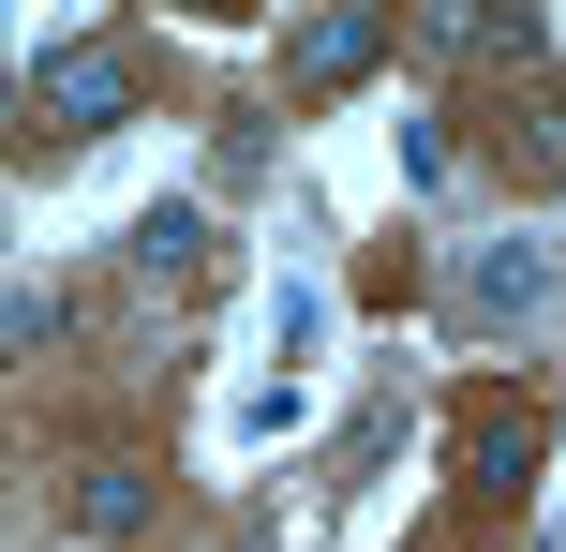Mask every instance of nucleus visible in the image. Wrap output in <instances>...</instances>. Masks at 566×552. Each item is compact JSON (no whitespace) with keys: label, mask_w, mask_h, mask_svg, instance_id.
<instances>
[{"label":"nucleus","mask_w":566,"mask_h":552,"mask_svg":"<svg viewBox=\"0 0 566 552\" xmlns=\"http://www.w3.org/2000/svg\"><path fill=\"white\" fill-rule=\"evenodd\" d=\"M418 45H432V60H507V75H537V60H552V30H537V15H492V0H432V15H418Z\"/></svg>","instance_id":"5"},{"label":"nucleus","mask_w":566,"mask_h":552,"mask_svg":"<svg viewBox=\"0 0 566 552\" xmlns=\"http://www.w3.org/2000/svg\"><path fill=\"white\" fill-rule=\"evenodd\" d=\"M402 434H418V388H402V374H373V404L343 418V448H328V493H358V478H388V448H402Z\"/></svg>","instance_id":"8"},{"label":"nucleus","mask_w":566,"mask_h":552,"mask_svg":"<svg viewBox=\"0 0 566 552\" xmlns=\"http://www.w3.org/2000/svg\"><path fill=\"white\" fill-rule=\"evenodd\" d=\"M149 508H165V493H149V464H75V538H90V552H135Z\"/></svg>","instance_id":"7"},{"label":"nucleus","mask_w":566,"mask_h":552,"mask_svg":"<svg viewBox=\"0 0 566 552\" xmlns=\"http://www.w3.org/2000/svg\"><path fill=\"white\" fill-rule=\"evenodd\" d=\"M388 149H402V195H448V179H462V135H448V105L388 119Z\"/></svg>","instance_id":"9"},{"label":"nucleus","mask_w":566,"mask_h":552,"mask_svg":"<svg viewBox=\"0 0 566 552\" xmlns=\"http://www.w3.org/2000/svg\"><path fill=\"white\" fill-rule=\"evenodd\" d=\"M135 105H149V45H135V30H75V45L30 60V135H60V149L119 135Z\"/></svg>","instance_id":"2"},{"label":"nucleus","mask_w":566,"mask_h":552,"mask_svg":"<svg viewBox=\"0 0 566 552\" xmlns=\"http://www.w3.org/2000/svg\"><path fill=\"white\" fill-rule=\"evenodd\" d=\"M537 464H552V418L537 404H478V418H462V493H478V508H522Z\"/></svg>","instance_id":"4"},{"label":"nucleus","mask_w":566,"mask_h":552,"mask_svg":"<svg viewBox=\"0 0 566 552\" xmlns=\"http://www.w3.org/2000/svg\"><path fill=\"white\" fill-rule=\"evenodd\" d=\"M492 165H507L522 195H552V179H566V75H537L507 119H492Z\"/></svg>","instance_id":"6"},{"label":"nucleus","mask_w":566,"mask_h":552,"mask_svg":"<svg viewBox=\"0 0 566 552\" xmlns=\"http://www.w3.org/2000/svg\"><path fill=\"white\" fill-rule=\"evenodd\" d=\"M388 45H402V15H373V0H343V15H298V30H283V90H298V105H328V90L388 75Z\"/></svg>","instance_id":"3"},{"label":"nucleus","mask_w":566,"mask_h":552,"mask_svg":"<svg viewBox=\"0 0 566 552\" xmlns=\"http://www.w3.org/2000/svg\"><path fill=\"white\" fill-rule=\"evenodd\" d=\"M119 254H135L149 284H165V269H209V209H135V239H119Z\"/></svg>","instance_id":"10"},{"label":"nucleus","mask_w":566,"mask_h":552,"mask_svg":"<svg viewBox=\"0 0 566 552\" xmlns=\"http://www.w3.org/2000/svg\"><path fill=\"white\" fill-rule=\"evenodd\" d=\"M448 329H462V344H552V329H566V239H537V225L462 239V269H448Z\"/></svg>","instance_id":"1"},{"label":"nucleus","mask_w":566,"mask_h":552,"mask_svg":"<svg viewBox=\"0 0 566 552\" xmlns=\"http://www.w3.org/2000/svg\"><path fill=\"white\" fill-rule=\"evenodd\" d=\"M60 329H75V314H60V284H15V299H0V344H15V358H45Z\"/></svg>","instance_id":"11"}]
</instances>
